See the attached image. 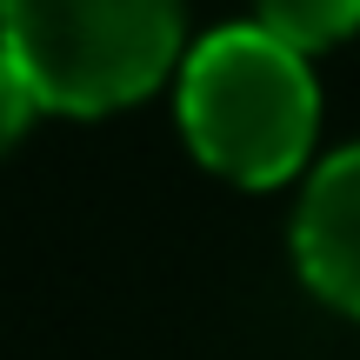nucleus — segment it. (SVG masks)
<instances>
[{
  "instance_id": "f257e3e1",
  "label": "nucleus",
  "mask_w": 360,
  "mask_h": 360,
  "mask_svg": "<svg viewBox=\"0 0 360 360\" xmlns=\"http://www.w3.org/2000/svg\"><path fill=\"white\" fill-rule=\"evenodd\" d=\"M180 127L193 154L233 187H274L314 154L321 101L307 53L267 27H220L180 60Z\"/></svg>"
},
{
  "instance_id": "f03ea898",
  "label": "nucleus",
  "mask_w": 360,
  "mask_h": 360,
  "mask_svg": "<svg viewBox=\"0 0 360 360\" xmlns=\"http://www.w3.org/2000/svg\"><path fill=\"white\" fill-rule=\"evenodd\" d=\"M0 47L40 107L114 114L147 101L180 60V0H0Z\"/></svg>"
},
{
  "instance_id": "7ed1b4c3",
  "label": "nucleus",
  "mask_w": 360,
  "mask_h": 360,
  "mask_svg": "<svg viewBox=\"0 0 360 360\" xmlns=\"http://www.w3.org/2000/svg\"><path fill=\"white\" fill-rule=\"evenodd\" d=\"M294 260L327 307L360 321V147H340L327 167H314L294 214Z\"/></svg>"
},
{
  "instance_id": "20e7f679",
  "label": "nucleus",
  "mask_w": 360,
  "mask_h": 360,
  "mask_svg": "<svg viewBox=\"0 0 360 360\" xmlns=\"http://www.w3.org/2000/svg\"><path fill=\"white\" fill-rule=\"evenodd\" d=\"M254 27H267L294 53H321L360 27V0H260Z\"/></svg>"
},
{
  "instance_id": "39448f33",
  "label": "nucleus",
  "mask_w": 360,
  "mask_h": 360,
  "mask_svg": "<svg viewBox=\"0 0 360 360\" xmlns=\"http://www.w3.org/2000/svg\"><path fill=\"white\" fill-rule=\"evenodd\" d=\"M34 114H40L34 80H27V74H20V60L0 47V154H7V147L27 134V120H34Z\"/></svg>"
}]
</instances>
